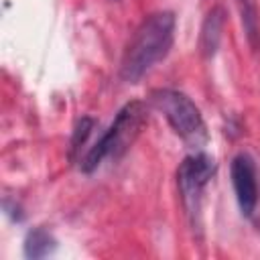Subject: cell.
<instances>
[{
    "label": "cell",
    "instance_id": "cell-3",
    "mask_svg": "<svg viewBox=\"0 0 260 260\" xmlns=\"http://www.w3.org/2000/svg\"><path fill=\"white\" fill-rule=\"evenodd\" d=\"M142 118H144L142 102L134 100V102L124 104L118 110V114L114 116V120L108 126V130L98 138V142L81 158V171L83 173H91L102 165L104 158L122 154V150H126L128 144L132 142V138L138 134Z\"/></svg>",
    "mask_w": 260,
    "mask_h": 260
},
{
    "label": "cell",
    "instance_id": "cell-1",
    "mask_svg": "<svg viewBox=\"0 0 260 260\" xmlns=\"http://www.w3.org/2000/svg\"><path fill=\"white\" fill-rule=\"evenodd\" d=\"M177 18L171 10H158L148 14L134 30L122 61L120 79L126 83L140 81L158 61H162L175 41Z\"/></svg>",
    "mask_w": 260,
    "mask_h": 260
},
{
    "label": "cell",
    "instance_id": "cell-5",
    "mask_svg": "<svg viewBox=\"0 0 260 260\" xmlns=\"http://www.w3.org/2000/svg\"><path fill=\"white\" fill-rule=\"evenodd\" d=\"M230 177H232V187H234L240 211L246 217H254L258 209V201H260L258 173H256L254 158L248 152L236 154L230 165Z\"/></svg>",
    "mask_w": 260,
    "mask_h": 260
},
{
    "label": "cell",
    "instance_id": "cell-4",
    "mask_svg": "<svg viewBox=\"0 0 260 260\" xmlns=\"http://www.w3.org/2000/svg\"><path fill=\"white\" fill-rule=\"evenodd\" d=\"M215 169H217L215 160L201 150L185 156L177 169V185H179L183 207L191 219V225L199 228L203 191L211 181V177L215 175Z\"/></svg>",
    "mask_w": 260,
    "mask_h": 260
},
{
    "label": "cell",
    "instance_id": "cell-2",
    "mask_svg": "<svg viewBox=\"0 0 260 260\" xmlns=\"http://www.w3.org/2000/svg\"><path fill=\"white\" fill-rule=\"evenodd\" d=\"M150 104L162 114L171 130L191 148H201L207 142L205 120L195 102L173 87H160L150 93Z\"/></svg>",
    "mask_w": 260,
    "mask_h": 260
},
{
    "label": "cell",
    "instance_id": "cell-6",
    "mask_svg": "<svg viewBox=\"0 0 260 260\" xmlns=\"http://www.w3.org/2000/svg\"><path fill=\"white\" fill-rule=\"evenodd\" d=\"M223 22H225V12L221 6H213L203 22H201V30H199V53L209 59L217 53L219 43H221V30H223Z\"/></svg>",
    "mask_w": 260,
    "mask_h": 260
},
{
    "label": "cell",
    "instance_id": "cell-8",
    "mask_svg": "<svg viewBox=\"0 0 260 260\" xmlns=\"http://www.w3.org/2000/svg\"><path fill=\"white\" fill-rule=\"evenodd\" d=\"M240 16H242V26L246 32V39L254 51L260 49V18H258V8L254 0H236Z\"/></svg>",
    "mask_w": 260,
    "mask_h": 260
},
{
    "label": "cell",
    "instance_id": "cell-7",
    "mask_svg": "<svg viewBox=\"0 0 260 260\" xmlns=\"http://www.w3.org/2000/svg\"><path fill=\"white\" fill-rule=\"evenodd\" d=\"M57 248V240L53 238V234L41 225L32 228L26 232L24 236V256L30 258V260H39V258H45L49 254H53Z\"/></svg>",
    "mask_w": 260,
    "mask_h": 260
},
{
    "label": "cell",
    "instance_id": "cell-9",
    "mask_svg": "<svg viewBox=\"0 0 260 260\" xmlns=\"http://www.w3.org/2000/svg\"><path fill=\"white\" fill-rule=\"evenodd\" d=\"M93 126H95V120L91 118V116H83L79 122H77V126L73 128V136H71V142H69V150H71V156H75V152L85 144V140H87V136L91 134V130H93Z\"/></svg>",
    "mask_w": 260,
    "mask_h": 260
}]
</instances>
